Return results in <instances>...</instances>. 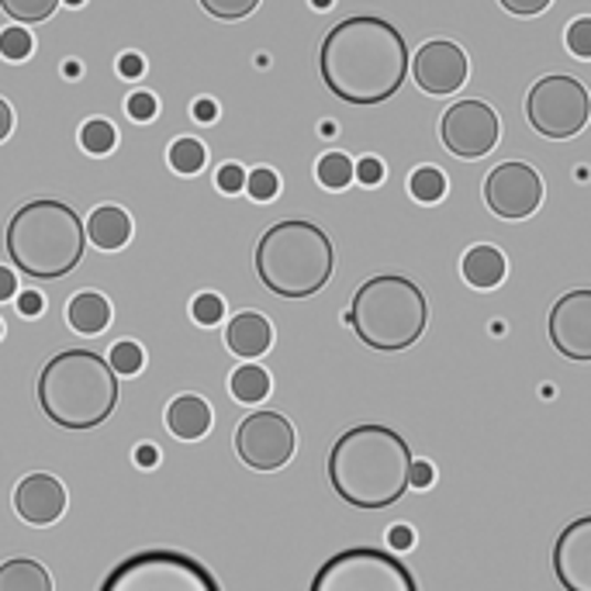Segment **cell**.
<instances>
[{"label":"cell","mask_w":591,"mask_h":591,"mask_svg":"<svg viewBox=\"0 0 591 591\" xmlns=\"http://www.w3.org/2000/svg\"><path fill=\"white\" fill-rule=\"evenodd\" d=\"M319 69L325 87L346 105L374 108L391 100L408 76V45L395 24L374 14L340 21L322 39Z\"/></svg>","instance_id":"cell-1"},{"label":"cell","mask_w":591,"mask_h":591,"mask_svg":"<svg viewBox=\"0 0 591 591\" xmlns=\"http://www.w3.org/2000/svg\"><path fill=\"white\" fill-rule=\"evenodd\" d=\"M412 450L388 426H353L329 453V481L350 508H388L408 492Z\"/></svg>","instance_id":"cell-2"},{"label":"cell","mask_w":591,"mask_h":591,"mask_svg":"<svg viewBox=\"0 0 591 591\" xmlns=\"http://www.w3.org/2000/svg\"><path fill=\"white\" fill-rule=\"evenodd\" d=\"M39 405L63 429H97L118 408V374L94 350H63L39 374Z\"/></svg>","instance_id":"cell-3"},{"label":"cell","mask_w":591,"mask_h":591,"mask_svg":"<svg viewBox=\"0 0 591 591\" xmlns=\"http://www.w3.org/2000/svg\"><path fill=\"white\" fill-rule=\"evenodd\" d=\"M8 256L11 264L35 280H60L84 260L87 233L84 222L66 201L39 197L21 204L8 222Z\"/></svg>","instance_id":"cell-4"},{"label":"cell","mask_w":591,"mask_h":591,"mask_svg":"<svg viewBox=\"0 0 591 591\" xmlns=\"http://www.w3.org/2000/svg\"><path fill=\"white\" fill-rule=\"evenodd\" d=\"M332 267H336V249L315 222H277L256 243V277L277 298L301 301L319 294L329 284Z\"/></svg>","instance_id":"cell-5"},{"label":"cell","mask_w":591,"mask_h":591,"mask_svg":"<svg viewBox=\"0 0 591 591\" xmlns=\"http://www.w3.org/2000/svg\"><path fill=\"white\" fill-rule=\"evenodd\" d=\"M346 322L353 325L364 346L380 353H398L422 340L429 325V301L416 280L401 273H380L370 277L367 284H359Z\"/></svg>","instance_id":"cell-6"},{"label":"cell","mask_w":591,"mask_h":591,"mask_svg":"<svg viewBox=\"0 0 591 591\" xmlns=\"http://www.w3.org/2000/svg\"><path fill=\"white\" fill-rule=\"evenodd\" d=\"M97 591H222V584L191 554L139 550L115 563Z\"/></svg>","instance_id":"cell-7"},{"label":"cell","mask_w":591,"mask_h":591,"mask_svg":"<svg viewBox=\"0 0 591 591\" xmlns=\"http://www.w3.org/2000/svg\"><path fill=\"white\" fill-rule=\"evenodd\" d=\"M308 591H419V584L388 550L350 547L322 563Z\"/></svg>","instance_id":"cell-8"},{"label":"cell","mask_w":591,"mask_h":591,"mask_svg":"<svg viewBox=\"0 0 591 591\" xmlns=\"http://www.w3.org/2000/svg\"><path fill=\"white\" fill-rule=\"evenodd\" d=\"M529 125L547 139H574L591 118V94L574 76H544L526 97Z\"/></svg>","instance_id":"cell-9"},{"label":"cell","mask_w":591,"mask_h":591,"mask_svg":"<svg viewBox=\"0 0 591 591\" xmlns=\"http://www.w3.org/2000/svg\"><path fill=\"white\" fill-rule=\"evenodd\" d=\"M298 436L280 412H252L236 429V453L252 471H280L294 456Z\"/></svg>","instance_id":"cell-10"},{"label":"cell","mask_w":591,"mask_h":591,"mask_svg":"<svg viewBox=\"0 0 591 591\" xmlns=\"http://www.w3.org/2000/svg\"><path fill=\"white\" fill-rule=\"evenodd\" d=\"M443 146L460 160H481L498 146V115L484 100H456L440 125Z\"/></svg>","instance_id":"cell-11"},{"label":"cell","mask_w":591,"mask_h":591,"mask_svg":"<svg viewBox=\"0 0 591 591\" xmlns=\"http://www.w3.org/2000/svg\"><path fill=\"white\" fill-rule=\"evenodd\" d=\"M484 201L505 222L529 218L544 201V180L529 163H498L484 180Z\"/></svg>","instance_id":"cell-12"},{"label":"cell","mask_w":591,"mask_h":591,"mask_svg":"<svg viewBox=\"0 0 591 591\" xmlns=\"http://www.w3.org/2000/svg\"><path fill=\"white\" fill-rule=\"evenodd\" d=\"M550 343L560 356L591 364V288L568 291L550 308Z\"/></svg>","instance_id":"cell-13"},{"label":"cell","mask_w":591,"mask_h":591,"mask_svg":"<svg viewBox=\"0 0 591 591\" xmlns=\"http://www.w3.org/2000/svg\"><path fill=\"white\" fill-rule=\"evenodd\" d=\"M468 53L460 49L456 42H426L416 60H412V73H416V84L432 94V97H447L456 87L468 84Z\"/></svg>","instance_id":"cell-14"},{"label":"cell","mask_w":591,"mask_h":591,"mask_svg":"<svg viewBox=\"0 0 591 591\" xmlns=\"http://www.w3.org/2000/svg\"><path fill=\"white\" fill-rule=\"evenodd\" d=\"M554 574L563 591H591V516L560 529L554 544Z\"/></svg>","instance_id":"cell-15"},{"label":"cell","mask_w":591,"mask_h":591,"mask_svg":"<svg viewBox=\"0 0 591 591\" xmlns=\"http://www.w3.org/2000/svg\"><path fill=\"white\" fill-rule=\"evenodd\" d=\"M14 512L29 526H53L66 512V487L53 474H29L14 487Z\"/></svg>","instance_id":"cell-16"},{"label":"cell","mask_w":591,"mask_h":591,"mask_svg":"<svg viewBox=\"0 0 591 591\" xmlns=\"http://www.w3.org/2000/svg\"><path fill=\"white\" fill-rule=\"evenodd\" d=\"M166 429L176 436V440L194 443L204 440L212 429V405L204 401L201 395H180L170 401L166 408Z\"/></svg>","instance_id":"cell-17"},{"label":"cell","mask_w":591,"mask_h":591,"mask_svg":"<svg viewBox=\"0 0 591 591\" xmlns=\"http://www.w3.org/2000/svg\"><path fill=\"white\" fill-rule=\"evenodd\" d=\"M225 343H228V350H233L236 356L256 359V356H264L270 350L273 329H270V322L260 312H243V315H236L233 322H228Z\"/></svg>","instance_id":"cell-18"},{"label":"cell","mask_w":591,"mask_h":591,"mask_svg":"<svg viewBox=\"0 0 591 591\" xmlns=\"http://www.w3.org/2000/svg\"><path fill=\"white\" fill-rule=\"evenodd\" d=\"M87 239L97 249L115 252L132 239V218H128V212L118 208V204H100L87 218Z\"/></svg>","instance_id":"cell-19"},{"label":"cell","mask_w":591,"mask_h":591,"mask_svg":"<svg viewBox=\"0 0 591 591\" xmlns=\"http://www.w3.org/2000/svg\"><path fill=\"white\" fill-rule=\"evenodd\" d=\"M66 319H69L73 332H80V336H97V332H105L111 325V301L97 291H80V294H73V301L66 308Z\"/></svg>","instance_id":"cell-20"},{"label":"cell","mask_w":591,"mask_h":591,"mask_svg":"<svg viewBox=\"0 0 591 591\" xmlns=\"http://www.w3.org/2000/svg\"><path fill=\"white\" fill-rule=\"evenodd\" d=\"M460 270H464V280H468L471 288L492 291V288H498L502 280H505V270H508V267H505L502 249H495V246H474V249H468Z\"/></svg>","instance_id":"cell-21"},{"label":"cell","mask_w":591,"mask_h":591,"mask_svg":"<svg viewBox=\"0 0 591 591\" xmlns=\"http://www.w3.org/2000/svg\"><path fill=\"white\" fill-rule=\"evenodd\" d=\"M0 591H53V578L32 557H11L0 563Z\"/></svg>","instance_id":"cell-22"},{"label":"cell","mask_w":591,"mask_h":591,"mask_svg":"<svg viewBox=\"0 0 591 591\" xmlns=\"http://www.w3.org/2000/svg\"><path fill=\"white\" fill-rule=\"evenodd\" d=\"M228 388H233V398L243 401V405H256V401H264L270 395V374L264 367H256V364H243L233 380H228Z\"/></svg>","instance_id":"cell-23"},{"label":"cell","mask_w":591,"mask_h":591,"mask_svg":"<svg viewBox=\"0 0 591 591\" xmlns=\"http://www.w3.org/2000/svg\"><path fill=\"white\" fill-rule=\"evenodd\" d=\"M315 176H319V184L325 191H343V187L353 184L356 163L346 157V152H325V157L319 160V166H315Z\"/></svg>","instance_id":"cell-24"},{"label":"cell","mask_w":591,"mask_h":591,"mask_svg":"<svg viewBox=\"0 0 591 591\" xmlns=\"http://www.w3.org/2000/svg\"><path fill=\"white\" fill-rule=\"evenodd\" d=\"M60 0H0V11L18 24H42L56 14Z\"/></svg>","instance_id":"cell-25"},{"label":"cell","mask_w":591,"mask_h":591,"mask_svg":"<svg viewBox=\"0 0 591 591\" xmlns=\"http://www.w3.org/2000/svg\"><path fill=\"white\" fill-rule=\"evenodd\" d=\"M204 163H208V149H204L197 139H176L170 146V166L176 173H184V176H194L204 170Z\"/></svg>","instance_id":"cell-26"},{"label":"cell","mask_w":591,"mask_h":591,"mask_svg":"<svg viewBox=\"0 0 591 591\" xmlns=\"http://www.w3.org/2000/svg\"><path fill=\"white\" fill-rule=\"evenodd\" d=\"M408 191H412V197L422 201V204H436L447 194V176L436 166H419L412 173V180H408Z\"/></svg>","instance_id":"cell-27"},{"label":"cell","mask_w":591,"mask_h":591,"mask_svg":"<svg viewBox=\"0 0 591 591\" xmlns=\"http://www.w3.org/2000/svg\"><path fill=\"white\" fill-rule=\"evenodd\" d=\"M115 142H118V132H115L111 121L94 118V121H87V125L80 128V146H84L87 152H94V157H105V152H111Z\"/></svg>","instance_id":"cell-28"},{"label":"cell","mask_w":591,"mask_h":591,"mask_svg":"<svg viewBox=\"0 0 591 591\" xmlns=\"http://www.w3.org/2000/svg\"><path fill=\"white\" fill-rule=\"evenodd\" d=\"M108 364L115 374H125V377H132L146 367V353L136 340H121L111 346V356H108Z\"/></svg>","instance_id":"cell-29"},{"label":"cell","mask_w":591,"mask_h":591,"mask_svg":"<svg viewBox=\"0 0 591 591\" xmlns=\"http://www.w3.org/2000/svg\"><path fill=\"white\" fill-rule=\"evenodd\" d=\"M32 49H35V42H32L29 29H21V24H11V29L0 32V56L4 60L21 63L32 56Z\"/></svg>","instance_id":"cell-30"},{"label":"cell","mask_w":591,"mask_h":591,"mask_svg":"<svg viewBox=\"0 0 591 591\" xmlns=\"http://www.w3.org/2000/svg\"><path fill=\"white\" fill-rule=\"evenodd\" d=\"M197 4L218 21H243L260 8V0H197Z\"/></svg>","instance_id":"cell-31"},{"label":"cell","mask_w":591,"mask_h":591,"mask_svg":"<svg viewBox=\"0 0 591 591\" xmlns=\"http://www.w3.org/2000/svg\"><path fill=\"white\" fill-rule=\"evenodd\" d=\"M191 315H194L197 325H218L222 315H225V301L212 291H204L191 301Z\"/></svg>","instance_id":"cell-32"},{"label":"cell","mask_w":591,"mask_h":591,"mask_svg":"<svg viewBox=\"0 0 591 591\" xmlns=\"http://www.w3.org/2000/svg\"><path fill=\"white\" fill-rule=\"evenodd\" d=\"M246 191H249V197H252V201H273V197H277V191H280V180H277V173H273V170L260 166V170L246 173Z\"/></svg>","instance_id":"cell-33"},{"label":"cell","mask_w":591,"mask_h":591,"mask_svg":"<svg viewBox=\"0 0 591 591\" xmlns=\"http://www.w3.org/2000/svg\"><path fill=\"white\" fill-rule=\"evenodd\" d=\"M568 49L578 60H591V18H578L568 29Z\"/></svg>","instance_id":"cell-34"},{"label":"cell","mask_w":591,"mask_h":591,"mask_svg":"<svg viewBox=\"0 0 591 591\" xmlns=\"http://www.w3.org/2000/svg\"><path fill=\"white\" fill-rule=\"evenodd\" d=\"M215 184L222 194H239V191H246V170L239 163H225L215 176Z\"/></svg>","instance_id":"cell-35"},{"label":"cell","mask_w":591,"mask_h":591,"mask_svg":"<svg viewBox=\"0 0 591 591\" xmlns=\"http://www.w3.org/2000/svg\"><path fill=\"white\" fill-rule=\"evenodd\" d=\"M157 97H152V94H146V90H139V94H132V97H128V118H132V121H152V118H157Z\"/></svg>","instance_id":"cell-36"},{"label":"cell","mask_w":591,"mask_h":591,"mask_svg":"<svg viewBox=\"0 0 591 591\" xmlns=\"http://www.w3.org/2000/svg\"><path fill=\"white\" fill-rule=\"evenodd\" d=\"M498 4L508 11V14H519V18H533V14H544L554 0H498Z\"/></svg>","instance_id":"cell-37"},{"label":"cell","mask_w":591,"mask_h":591,"mask_svg":"<svg viewBox=\"0 0 591 591\" xmlns=\"http://www.w3.org/2000/svg\"><path fill=\"white\" fill-rule=\"evenodd\" d=\"M356 180H359V184H367V187L380 184V180H384V163H380L377 157L359 160V163H356Z\"/></svg>","instance_id":"cell-38"},{"label":"cell","mask_w":591,"mask_h":591,"mask_svg":"<svg viewBox=\"0 0 591 591\" xmlns=\"http://www.w3.org/2000/svg\"><path fill=\"white\" fill-rule=\"evenodd\" d=\"M436 481V471L429 460H412V471H408V487H419V492H426V487H432Z\"/></svg>","instance_id":"cell-39"},{"label":"cell","mask_w":591,"mask_h":591,"mask_svg":"<svg viewBox=\"0 0 591 591\" xmlns=\"http://www.w3.org/2000/svg\"><path fill=\"white\" fill-rule=\"evenodd\" d=\"M42 308H45V298H42L39 291H21V294H18V312H21L24 319H39Z\"/></svg>","instance_id":"cell-40"},{"label":"cell","mask_w":591,"mask_h":591,"mask_svg":"<svg viewBox=\"0 0 591 591\" xmlns=\"http://www.w3.org/2000/svg\"><path fill=\"white\" fill-rule=\"evenodd\" d=\"M118 73L125 76V80H139V76L146 73V60L139 53H125L118 60Z\"/></svg>","instance_id":"cell-41"},{"label":"cell","mask_w":591,"mask_h":591,"mask_svg":"<svg viewBox=\"0 0 591 591\" xmlns=\"http://www.w3.org/2000/svg\"><path fill=\"white\" fill-rule=\"evenodd\" d=\"M388 544H391L395 550H412V547H416L412 526H391V529H388Z\"/></svg>","instance_id":"cell-42"},{"label":"cell","mask_w":591,"mask_h":591,"mask_svg":"<svg viewBox=\"0 0 591 591\" xmlns=\"http://www.w3.org/2000/svg\"><path fill=\"white\" fill-rule=\"evenodd\" d=\"M136 464L139 468H157L160 464V450L152 447V443H139L136 447Z\"/></svg>","instance_id":"cell-43"},{"label":"cell","mask_w":591,"mask_h":591,"mask_svg":"<svg viewBox=\"0 0 591 591\" xmlns=\"http://www.w3.org/2000/svg\"><path fill=\"white\" fill-rule=\"evenodd\" d=\"M11 298H18V277L8 267H0V301H11Z\"/></svg>","instance_id":"cell-44"},{"label":"cell","mask_w":591,"mask_h":591,"mask_svg":"<svg viewBox=\"0 0 591 591\" xmlns=\"http://www.w3.org/2000/svg\"><path fill=\"white\" fill-rule=\"evenodd\" d=\"M11 128H14V111L4 97H0V142H4L11 136Z\"/></svg>","instance_id":"cell-45"},{"label":"cell","mask_w":591,"mask_h":591,"mask_svg":"<svg viewBox=\"0 0 591 591\" xmlns=\"http://www.w3.org/2000/svg\"><path fill=\"white\" fill-rule=\"evenodd\" d=\"M215 115H218V108H215V100H208V97L194 105V118L197 121H215Z\"/></svg>","instance_id":"cell-46"},{"label":"cell","mask_w":591,"mask_h":591,"mask_svg":"<svg viewBox=\"0 0 591 591\" xmlns=\"http://www.w3.org/2000/svg\"><path fill=\"white\" fill-rule=\"evenodd\" d=\"M312 4H315V8H329V4H332V0H312Z\"/></svg>","instance_id":"cell-47"},{"label":"cell","mask_w":591,"mask_h":591,"mask_svg":"<svg viewBox=\"0 0 591 591\" xmlns=\"http://www.w3.org/2000/svg\"><path fill=\"white\" fill-rule=\"evenodd\" d=\"M66 4H73V8H80V4H84V0H66Z\"/></svg>","instance_id":"cell-48"},{"label":"cell","mask_w":591,"mask_h":591,"mask_svg":"<svg viewBox=\"0 0 591 591\" xmlns=\"http://www.w3.org/2000/svg\"><path fill=\"white\" fill-rule=\"evenodd\" d=\"M0 336H4V322H0Z\"/></svg>","instance_id":"cell-49"}]
</instances>
